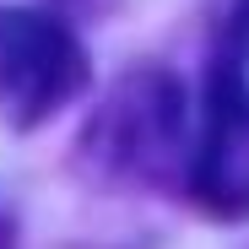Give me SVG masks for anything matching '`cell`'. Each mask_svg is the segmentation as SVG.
I'll list each match as a JSON object with an SVG mask.
<instances>
[{"mask_svg": "<svg viewBox=\"0 0 249 249\" xmlns=\"http://www.w3.org/2000/svg\"><path fill=\"white\" fill-rule=\"evenodd\" d=\"M87 87V54L54 11L0 6V124L38 130Z\"/></svg>", "mask_w": 249, "mask_h": 249, "instance_id": "obj_1", "label": "cell"}, {"mask_svg": "<svg viewBox=\"0 0 249 249\" xmlns=\"http://www.w3.org/2000/svg\"><path fill=\"white\" fill-rule=\"evenodd\" d=\"M0 249H6V244H0Z\"/></svg>", "mask_w": 249, "mask_h": 249, "instance_id": "obj_5", "label": "cell"}, {"mask_svg": "<svg viewBox=\"0 0 249 249\" xmlns=\"http://www.w3.org/2000/svg\"><path fill=\"white\" fill-rule=\"evenodd\" d=\"M190 195L212 217H249V81L233 60H222L206 81V124L190 168Z\"/></svg>", "mask_w": 249, "mask_h": 249, "instance_id": "obj_2", "label": "cell"}, {"mask_svg": "<svg viewBox=\"0 0 249 249\" xmlns=\"http://www.w3.org/2000/svg\"><path fill=\"white\" fill-rule=\"evenodd\" d=\"M49 6H60V11H87V17H98V11H108L114 0H49Z\"/></svg>", "mask_w": 249, "mask_h": 249, "instance_id": "obj_3", "label": "cell"}, {"mask_svg": "<svg viewBox=\"0 0 249 249\" xmlns=\"http://www.w3.org/2000/svg\"><path fill=\"white\" fill-rule=\"evenodd\" d=\"M238 49L249 54V0H238Z\"/></svg>", "mask_w": 249, "mask_h": 249, "instance_id": "obj_4", "label": "cell"}]
</instances>
